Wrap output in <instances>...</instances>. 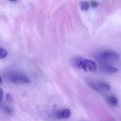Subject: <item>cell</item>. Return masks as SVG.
I'll return each mask as SVG.
<instances>
[{"mask_svg": "<svg viewBox=\"0 0 121 121\" xmlns=\"http://www.w3.org/2000/svg\"><path fill=\"white\" fill-rule=\"evenodd\" d=\"M4 110H5V111H6V113H8L9 114H11V111L8 107H5Z\"/></svg>", "mask_w": 121, "mask_h": 121, "instance_id": "8fae6325", "label": "cell"}, {"mask_svg": "<svg viewBox=\"0 0 121 121\" xmlns=\"http://www.w3.org/2000/svg\"><path fill=\"white\" fill-rule=\"evenodd\" d=\"M99 88H100L102 90H105V91H108L111 89V86L109 84H108L107 83L105 82H99L98 84V85H96Z\"/></svg>", "mask_w": 121, "mask_h": 121, "instance_id": "52a82bcc", "label": "cell"}, {"mask_svg": "<svg viewBox=\"0 0 121 121\" xmlns=\"http://www.w3.org/2000/svg\"><path fill=\"white\" fill-rule=\"evenodd\" d=\"M91 6L92 7H96L98 6V2H96V1H91Z\"/></svg>", "mask_w": 121, "mask_h": 121, "instance_id": "30bf717a", "label": "cell"}, {"mask_svg": "<svg viewBox=\"0 0 121 121\" xmlns=\"http://www.w3.org/2000/svg\"><path fill=\"white\" fill-rule=\"evenodd\" d=\"M7 55L8 52L5 49L0 47V59H4L7 57Z\"/></svg>", "mask_w": 121, "mask_h": 121, "instance_id": "9c48e42d", "label": "cell"}, {"mask_svg": "<svg viewBox=\"0 0 121 121\" xmlns=\"http://www.w3.org/2000/svg\"><path fill=\"white\" fill-rule=\"evenodd\" d=\"M119 55L113 51H104L101 52L97 57L96 59L102 62H112L116 61L119 59Z\"/></svg>", "mask_w": 121, "mask_h": 121, "instance_id": "7a4b0ae2", "label": "cell"}, {"mask_svg": "<svg viewBox=\"0 0 121 121\" xmlns=\"http://www.w3.org/2000/svg\"><path fill=\"white\" fill-rule=\"evenodd\" d=\"M101 69L102 72L105 73H108V74H112V73H116L118 72V68L113 67V66H110V65H104L101 67Z\"/></svg>", "mask_w": 121, "mask_h": 121, "instance_id": "5b68a950", "label": "cell"}, {"mask_svg": "<svg viewBox=\"0 0 121 121\" xmlns=\"http://www.w3.org/2000/svg\"><path fill=\"white\" fill-rule=\"evenodd\" d=\"M80 5H81V9L83 11H88L89 8V3L87 1H82L80 2Z\"/></svg>", "mask_w": 121, "mask_h": 121, "instance_id": "ba28073f", "label": "cell"}, {"mask_svg": "<svg viewBox=\"0 0 121 121\" xmlns=\"http://www.w3.org/2000/svg\"><path fill=\"white\" fill-rule=\"evenodd\" d=\"M74 65L80 69H82L86 72H95L97 69L96 64L89 59H86L83 57H76L73 60Z\"/></svg>", "mask_w": 121, "mask_h": 121, "instance_id": "6da1fadb", "label": "cell"}, {"mask_svg": "<svg viewBox=\"0 0 121 121\" xmlns=\"http://www.w3.org/2000/svg\"><path fill=\"white\" fill-rule=\"evenodd\" d=\"M2 82V79H1V76H0V84Z\"/></svg>", "mask_w": 121, "mask_h": 121, "instance_id": "4fadbf2b", "label": "cell"}, {"mask_svg": "<svg viewBox=\"0 0 121 121\" xmlns=\"http://www.w3.org/2000/svg\"><path fill=\"white\" fill-rule=\"evenodd\" d=\"M107 101L109 103V104H111L113 106H116L118 105V99L116 96H111L107 99Z\"/></svg>", "mask_w": 121, "mask_h": 121, "instance_id": "8992f818", "label": "cell"}, {"mask_svg": "<svg viewBox=\"0 0 121 121\" xmlns=\"http://www.w3.org/2000/svg\"><path fill=\"white\" fill-rule=\"evenodd\" d=\"M9 79H10L11 82L13 83H21V82H24V83H29L30 80L29 78L23 74H19L16 72H11L9 74Z\"/></svg>", "mask_w": 121, "mask_h": 121, "instance_id": "3957f363", "label": "cell"}, {"mask_svg": "<svg viewBox=\"0 0 121 121\" xmlns=\"http://www.w3.org/2000/svg\"><path fill=\"white\" fill-rule=\"evenodd\" d=\"M71 116V111L69 109H63L57 113V118L59 119H67Z\"/></svg>", "mask_w": 121, "mask_h": 121, "instance_id": "277c9868", "label": "cell"}, {"mask_svg": "<svg viewBox=\"0 0 121 121\" xmlns=\"http://www.w3.org/2000/svg\"><path fill=\"white\" fill-rule=\"evenodd\" d=\"M3 91H2V89H0V102H1V99H2V98H3Z\"/></svg>", "mask_w": 121, "mask_h": 121, "instance_id": "7c38bea8", "label": "cell"}]
</instances>
